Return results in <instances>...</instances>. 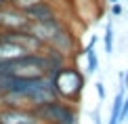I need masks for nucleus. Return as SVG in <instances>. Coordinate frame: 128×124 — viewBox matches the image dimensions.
I'll return each mask as SVG.
<instances>
[{
    "label": "nucleus",
    "mask_w": 128,
    "mask_h": 124,
    "mask_svg": "<svg viewBox=\"0 0 128 124\" xmlns=\"http://www.w3.org/2000/svg\"><path fill=\"white\" fill-rule=\"evenodd\" d=\"M50 80V86L55 90V97L59 101H65L69 105H78L80 97H82V90L86 86V76L78 69L76 63H67L63 65L59 72H55Z\"/></svg>",
    "instance_id": "nucleus-1"
},
{
    "label": "nucleus",
    "mask_w": 128,
    "mask_h": 124,
    "mask_svg": "<svg viewBox=\"0 0 128 124\" xmlns=\"http://www.w3.org/2000/svg\"><path fill=\"white\" fill-rule=\"evenodd\" d=\"M32 111H34V116L42 124H80L78 122V107L69 105L65 101H59V99L40 103V105L32 107Z\"/></svg>",
    "instance_id": "nucleus-2"
},
{
    "label": "nucleus",
    "mask_w": 128,
    "mask_h": 124,
    "mask_svg": "<svg viewBox=\"0 0 128 124\" xmlns=\"http://www.w3.org/2000/svg\"><path fill=\"white\" fill-rule=\"evenodd\" d=\"M46 46H50V48H55V51H59V53H63V55H67V57L74 59L76 48L80 46V42H78V36L74 34L67 25H63L61 30L55 32V36L50 38V42Z\"/></svg>",
    "instance_id": "nucleus-3"
},
{
    "label": "nucleus",
    "mask_w": 128,
    "mask_h": 124,
    "mask_svg": "<svg viewBox=\"0 0 128 124\" xmlns=\"http://www.w3.org/2000/svg\"><path fill=\"white\" fill-rule=\"evenodd\" d=\"M23 15L28 17L30 23H50V21L61 19L59 11H57V7L50 2V0H42V2H38L36 7H32L30 11H25Z\"/></svg>",
    "instance_id": "nucleus-4"
},
{
    "label": "nucleus",
    "mask_w": 128,
    "mask_h": 124,
    "mask_svg": "<svg viewBox=\"0 0 128 124\" xmlns=\"http://www.w3.org/2000/svg\"><path fill=\"white\" fill-rule=\"evenodd\" d=\"M28 25H30V21L23 13L15 11L8 4L0 9V32L2 30H25Z\"/></svg>",
    "instance_id": "nucleus-5"
},
{
    "label": "nucleus",
    "mask_w": 128,
    "mask_h": 124,
    "mask_svg": "<svg viewBox=\"0 0 128 124\" xmlns=\"http://www.w3.org/2000/svg\"><path fill=\"white\" fill-rule=\"evenodd\" d=\"M0 124H42L32 109H0Z\"/></svg>",
    "instance_id": "nucleus-6"
},
{
    "label": "nucleus",
    "mask_w": 128,
    "mask_h": 124,
    "mask_svg": "<svg viewBox=\"0 0 128 124\" xmlns=\"http://www.w3.org/2000/svg\"><path fill=\"white\" fill-rule=\"evenodd\" d=\"M114 46H116V30L114 23L107 21L105 23V32H103V48H105V55H114Z\"/></svg>",
    "instance_id": "nucleus-7"
},
{
    "label": "nucleus",
    "mask_w": 128,
    "mask_h": 124,
    "mask_svg": "<svg viewBox=\"0 0 128 124\" xmlns=\"http://www.w3.org/2000/svg\"><path fill=\"white\" fill-rule=\"evenodd\" d=\"M80 55H84V59H86V74L99 72V55L94 48H82Z\"/></svg>",
    "instance_id": "nucleus-8"
},
{
    "label": "nucleus",
    "mask_w": 128,
    "mask_h": 124,
    "mask_svg": "<svg viewBox=\"0 0 128 124\" xmlns=\"http://www.w3.org/2000/svg\"><path fill=\"white\" fill-rule=\"evenodd\" d=\"M38 2H42V0H8V7H13L15 11H19V13H25V11H30L32 7H36Z\"/></svg>",
    "instance_id": "nucleus-9"
},
{
    "label": "nucleus",
    "mask_w": 128,
    "mask_h": 124,
    "mask_svg": "<svg viewBox=\"0 0 128 124\" xmlns=\"http://www.w3.org/2000/svg\"><path fill=\"white\" fill-rule=\"evenodd\" d=\"M120 122H128V93L124 97V103H122V111H120Z\"/></svg>",
    "instance_id": "nucleus-10"
},
{
    "label": "nucleus",
    "mask_w": 128,
    "mask_h": 124,
    "mask_svg": "<svg viewBox=\"0 0 128 124\" xmlns=\"http://www.w3.org/2000/svg\"><path fill=\"white\" fill-rule=\"evenodd\" d=\"M94 88H97L99 101H105V97H107V93H105V84L103 82H97V84H94Z\"/></svg>",
    "instance_id": "nucleus-11"
},
{
    "label": "nucleus",
    "mask_w": 128,
    "mask_h": 124,
    "mask_svg": "<svg viewBox=\"0 0 128 124\" xmlns=\"http://www.w3.org/2000/svg\"><path fill=\"white\" fill-rule=\"evenodd\" d=\"M120 86L124 90H128V67H126V72H122V82H120Z\"/></svg>",
    "instance_id": "nucleus-12"
},
{
    "label": "nucleus",
    "mask_w": 128,
    "mask_h": 124,
    "mask_svg": "<svg viewBox=\"0 0 128 124\" xmlns=\"http://www.w3.org/2000/svg\"><path fill=\"white\" fill-rule=\"evenodd\" d=\"M111 15H116V17H120V15H122V4L120 2L111 4Z\"/></svg>",
    "instance_id": "nucleus-13"
},
{
    "label": "nucleus",
    "mask_w": 128,
    "mask_h": 124,
    "mask_svg": "<svg viewBox=\"0 0 128 124\" xmlns=\"http://www.w3.org/2000/svg\"><path fill=\"white\" fill-rule=\"evenodd\" d=\"M92 122H94V124H103V120H101V109H99V107L92 111Z\"/></svg>",
    "instance_id": "nucleus-14"
},
{
    "label": "nucleus",
    "mask_w": 128,
    "mask_h": 124,
    "mask_svg": "<svg viewBox=\"0 0 128 124\" xmlns=\"http://www.w3.org/2000/svg\"><path fill=\"white\" fill-rule=\"evenodd\" d=\"M97 42H99V36H92V38L88 40V44L84 46V48H94V46H97Z\"/></svg>",
    "instance_id": "nucleus-15"
},
{
    "label": "nucleus",
    "mask_w": 128,
    "mask_h": 124,
    "mask_svg": "<svg viewBox=\"0 0 128 124\" xmlns=\"http://www.w3.org/2000/svg\"><path fill=\"white\" fill-rule=\"evenodd\" d=\"M2 7H6V0H0V9Z\"/></svg>",
    "instance_id": "nucleus-16"
},
{
    "label": "nucleus",
    "mask_w": 128,
    "mask_h": 124,
    "mask_svg": "<svg viewBox=\"0 0 128 124\" xmlns=\"http://www.w3.org/2000/svg\"><path fill=\"white\" fill-rule=\"evenodd\" d=\"M107 2H109V4H116V2H120V0H107Z\"/></svg>",
    "instance_id": "nucleus-17"
},
{
    "label": "nucleus",
    "mask_w": 128,
    "mask_h": 124,
    "mask_svg": "<svg viewBox=\"0 0 128 124\" xmlns=\"http://www.w3.org/2000/svg\"><path fill=\"white\" fill-rule=\"evenodd\" d=\"M97 2H103V0H97Z\"/></svg>",
    "instance_id": "nucleus-18"
},
{
    "label": "nucleus",
    "mask_w": 128,
    "mask_h": 124,
    "mask_svg": "<svg viewBox=\"0 0 128 124\" xmlns=\"http://www.w3.org/2000/svg\"><path fill=\"white\" fill-rule=\"evenodd\" d=\"M6 4H8V0H6Z\"/></svg>",
    "instance_id": "nucleus-19"
}]
</instances>
